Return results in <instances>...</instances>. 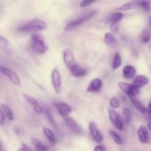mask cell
<instances>
[{
	"label": "cell",
	"mask_w": 151,
	"mask_h": 151,
	"mask_svg": "<svg viewBox=\"0 0 151 151\" xmlns=\"http://www.w3.org/2000/svg\"><path fill=\"white\" fill-rule=\"evenodd\" d=\"M123 77L126 79H131L136 75V69L131 65H126L122 70Z\"/></svg>",
	"instance_id": "cell-19"
},
{
	"label": "cell",
	"mask_w": 151,
	"mask_h": 151,
	"mask_svg": "<svg viewBox=\"0 0 151 151\" xmlns=\"http://www.w3.org/2000/svg\"><path fill=\"white\" fill-rule=\"evenodd\" d=\"M1 110L4 112V114L6 115V116H7V118L9 120H13V119H14V115H13V111H12V110L8 106H7L5 104H1Z\"/></svg>",
	"instance_id": "cell-23"
},
{
	"label": "cell",
	"mask_w": 151,
	"mask_h": 151,
	"mask_svg": "<svg viewBox=\"0 0 151 151\" xmlns=\"http://www.w3.org/2000/svg\"><path fill=\"white\" fill-rule=\"evenodd\" d=\"M149 81H150V80L145 75H137L134 78L132 84H134L135 86L140 88L147 85L149 83Z\"/></svg>",
	"instance_id": "cell-15"
},
{
	"label": "cell",
	"mask_w": 151,
	"mask_h": 151,
	"mask_svg": "<svg viewBox=\"0 0 151 151\" xmlns=\"http://www.w3.org/2000/svg\"><path fill=\"white\" fill-rule=\"evenodd\" d=\"M123 16L124 14L122 13H121V12H116V13H114L111 17V23L117 24L123 18Z\"/></svg>",
	"instance_id": "cell-26"
},
{
	"label": "cell",
	"mask_w": 151,
	"mask_h": 151,
	"mask_svg": "<svg viewBox=\"0 0 151 151\" xmlns=\"http://www.w3.org/2000/svg\"><path fill=\"white\" fill-rule=\"evenodd\" d=\"M140 38H141L142 42L144 44H147V43L150 42L151 39V30L150 29H144L142 32L141 35H140Z\"/></svg>",
	"instance_id": "cell-22"
},
{
	"label": "cell",
	"mask_w": 151,
	"mask_h": 151,
	"mask_svg": "<svg viewBox=\"0 0 151 151\" xmlns=\"http://www.w3.org/2000/svg\"><path fill=\"white\" fill-rule=\"evenodd\" d=\"M109 134H110L111 137L113 139L114 142L116 144H117V145H122V144H123V140H122V139L121 138L120 136H119V134H116L115 131H109Z\"/></svg>",
	"instance_id": "cell-25"
},
{
	"label": "cell",
	"mask_w": 151,
	"mask_h": 151,
	"mask_svg": "<svg viewBox=\"0 0 151 151\" xmlns=\"http://www.w3.org/2000/svg\"><path fill=\"white\" fill-rule=\"evenodd\" d=\"M97 13V10H93L89 11L88 13H85L83 16H81L80 17H78V19H77L76 20L72 21V22H69V23L66 24V26L65 27V30H72L75 28H76L77 27L80 26V25L82 24L83 23H84L85 22H86L87 20L90 19L91 18H92L93 16H95Z\"/></svg>",
	"instance_id": "cell-3"
},
{
	"label": "cell",
	"mask_w": 151,
	"mask_h": 151,
	"mask_svg": "<svg viewBox=\"0 0 151 151\" xmlns=\"http://www.w3.org/2000/svg\"><path fill=\"white\" fill-rule=\"evenodd\" d=\"M51 81L56 94H60L62 92V79L60 73L58 69H54L52 71Z\"/></svg>",
	"instance_id": "cell-4"
},
{
	"label": "cell",
	"mask_w": 151,
	"mask_h": 151,
	"mask_svg": "<svg viewBox=\"0 0 151 151\" xmlns=\"http://www.w3.org/2000/svg\"><path fill=\"white\" fill-rule=\"evenodd\" d=\"M88 128H89L90 135L92 137L93 140L97 143H101L103 140V136L97 125L94 122H91L89 123Z\"/></svg>",
	"instance_id": "cell-9"
},
{
	"label": "cell",
	"mask_w": 151,
	"mask_h": 151,
	"mask_svg": "<svg viewBox=\"0 0 151 151\" xmlns=\"http://www.w3.org/2000/svg\"><path fill=\"white\" fill-rule=\"evenodd\" d=\"M148 109L151 111V101L149 103V104H148Z\"/></svg>",
	"instance_id": "cell-41"
},
{
	"label": "cell",
	"mask_w": 151,
	"mask_h": 151,
	"mask_svg": "<svg viewBox=\"0 0 151 151\" xmlns=\"http://www.w3.org/2000/svg\"><path fill=\"white\" fill-rule=\"evenodd\" d=\"M94 151H106V148L104 145H97L94 147Z\"/></svg>",
	"instance_id": "cell-37"
},
{
	"label": "cell",
	"mask_w": 151,
	"mask_h": 151,
	"mask_svg": "<svg viewBox=\"0 0 151 151\" xmlns=\"http://www.w3.org/2000/svg\"><path fill=\"white\" fill-rule=\"evenodd\" d=\"M130 100H131V103L134 104V106H135L136 108H137V109H138L139 111L140 112H142L143 111H144V109H145V107L144 106H143L142 103H141V102L139 101V100H138L137 99H135L134 97H130Z\"/></svg>",
	"instance_id": "cell-27"
},
{
	"label": "cell",
	"mask_w": 151,
	"mask_h": 151,
	"mask_svg": "<svg viewBox=\"0 0 151 151\" xmlns=\"http://www.w3.org/2000/svg\"><path fill=\"white\" fill-rule=\"evenodd\" d=\"M18 151H32V149L29 148L27 145L25 144H22V147L18 150Z\"/></svg>",
	"instance_id": "cell-35"
},
{
	"label": "cell",
	"mask_w": 151,
	"mask_h": 151,
	"mask_svg": "<svg viewBox=\"0 0 151 151\" xmlns=\"http://www.w3.org/2000/svg\"><path fill=\"white\" fill-rule=\"evenodd\" d=\"M47 28V24L45 22L39 19H33V20L29 21L25 23L22 24V25L18 27V31L24 33H36V32L42 31Z\"/></svg>",
	"instance_id": "cell-1"
},
{
	"label": "cell",
	"mask_w": 151,
	"mask_h": 151,
	"mask_svg": "<svg viewBox=\"0 0 151 151\" xmlns=\"http://www.w3.org/2000/svg\"><path fill=\"white\" fill-rule=\"evenodd\" d=\"M45 114H46V116H47V119H49V121H50V122H51L52 125H53V126L55 127V128H57V125H56L55 122L54 121V119H53L52 118V114L51 112L50 111L48 110V109H45Z\"/></svg>",
	"instance_id": "cell-31"
},
{
	"label": "cell",
	"mask_w": 151,
	"mask_h": 151,
	"mask_svg": "<svg viewBox=\"0 0 151 151\" xmlns=\"http://www.w3.org/2000/svg\"><path fill=\"white\" fill-rule=\"evenodd\" d=\"M69 71H70L71 74L75 78H82V77L86 75L87 74L86 69L84 68H81L78 64H77L75 67L71 69Z\"/></svg>",
	"instance_id": "cell-18"
},
{
	"label": "cell",
	"mask_w": 151,
	"mask_h": 151,
	"mask_svg": "<svg viewBox=\"0 0 151 151\" xmlns=\"http://www.w3.org/2000/svg\"><path fill=\"white\" fill-rule=\"evenodd\" d=\"M63 120L66 122L67 126L69 127L74 133H75V134H82V128H81V126H80L72 118H71L70 116H68L63 118Z\"/></svg>",
	"instance_id": "cell-13"
},
{
	"label": "cell",
	"mask_w": 151,
	"mask_h": 151,
	"mask_svg": "<svg viewBox=\"0 0 151 151\" xmlns=\"http://www.w3.org/2000/svg\"><path fill=\"white\" fill-rule=\"evenodd\" d=\"M102 86H103V83H102L101 80L99 78H95V79L92 80L88 84L86 88V91L90 93H97L101 90Z\"/></svg>",
	"instance_id": "cell-12"
},
{
	"label": "cell",
	"mask_w": 151,
	"mask_h": 151,
	"mask_svg": "<svg viewBox=\"0 0 151 151\" xmlns=\"http://www.w3.org/2000/svg\"><path fill=\"white\" fill-rule=\"evenodd\" d=\"M43 133H44V136L46 137V138L50 142V143L55 145L58 142V139L56 138V137L55 136V134H53L52 131L48 128H43Z\"/></svg>",
	"instance_id": "cell-21"
},
{
	"label": "cell",
	"mask_w": 151,
	"mask_h": 151,
	"mask_svg": "<svg viewBox=\"0 0 151 151\" xmlns=\"http://www.w3.org/2000/svg\"><path fill=\"white\" fill-rule=\"evenodd\" d=\"M140 7L143 9V10L145 12H150L151 10L150 4L148 1H141V3H140Z\"/></svg>",
	"instance_id": "cell-30"
},
{
	"label": "cell",
	"mask_w": 151,
	"mask_h": 151,
	"mask_svg": "<svg viewBox=\"0 0 151 151\" xmlns=\"http://www.w3.org/2000/svg\"><path fill=\"white\" fill-rule=\"evenodd\" d=\"M140 3H141V1H136V0L128 1V2L124 4L123 5L117 7L116 10H121V11H125V10H133V9L138 8V7H140Z\"/></svg>",
	"instance_id": "cell-16"
},
{
	"label": "cell",
	"mask_w": 151,
	"mask_h": 151,
	"mask_svg": "<svg viewBox=\"0 0 151 151\" xmlns=\"http://www.w3.org/2000/svg\"><path fill=\"white\" fill-rule=\"evenodd\" d=\"M13 131H14V133L16 134H19V128H17V127H15L14 128V130H13Z\"/></svg>",
	"instance_id": "cell-38"
},
{
	"label": "cell",
	"mask_w": 151,
	"mask_h": 151,
	"mask_svg": "<svg viewBox=\"0 0 151 151\" xmlns=\"http://www.w3.org/2000/svg\"><path fill=\"white\" fill-rule=\"evenodd\" d=\"M121 64H122V58H121L120 54L119 52H116L114 58L113 63H112V69L114 70H116L118 68L120 67Z\"/></svg>",
	"instance_id": "cell-24"
},
{
	"label": "cell",
	"mask_w": 151,
	"mask_h": 151,
	"mask_svg": "<svg viewBox=\"0 0 151 151\" xmlns=\"http://www.w3.org/2000/svg\"><path fill=\"white\" fill-rule=\"evenodd\" d=\"M94 2V1H89V0H84V1H81V3H80V6H81V7H87V6L90 5V4H93Z\"/></svg>",
	"instance_id": "cell-33"
},
{
	"label": "cell",
	"mask_w": 151,
	"mask_h": 151,
	"mask_svg": "<svg viewBox=\"0 0 151 151\" xmlns=\"http://www.w3.org/2000/svg\"><path fill=\"white\" fill-rule=\"evenodd\" d=\"M119 87L121 88L122 91H123L125 94L131 97H134L139 94L140 90L138 87L135 86L134 84H130L125 82H119Z\"/></svg>",
	"instance_id": "cell-7"
},
{
	"label": "cell",
	"mask_w": 151,
	"mask_h": 151,
	"mask_svg": "<svg viewBox=\"0 0 151 151\" xmlns=\"http://www.w3.org/2000/svg\"><path fill=\"white\" fill-rule=\"evenodd\" d=\"M111 30L112 31V32H114V33H116V32H118V30H119V28H118V24H111V27H110Z\"/></svg>",
	"instance_id": "cell-36"
},
{
	"label": "cell",
	"mask_w": 151,
	"mask_h": 151,
	"mask_svg": "<svg viewBox=\"0 0 151 151\" xmlns=\"http://www.w3.org/2000/svg\"><path fill=\"white\" fill-rule=\"evenodd\" d=\"M109 116L111 122L114 125L116 129L122 131L124 127L123 121L116 111L113 109H109Z\"/></svg>",
	"instance_id": "cell-6"
},
{
	"label": "cell",
	"mask_w": 151,
	"mask_h": 151,
	"mask_svg": "<svg viewBox=\"0 0 151 151\" xmlns=\"http://www.w3.org/2000/svg\"><path fill=\"white\" fill-rule=\"evenodd\" d=\"M63 59L66 67L70 70L73 67H75L78 63L75 62V57L72 50L69 48H66L63 52Z\"/></svg>",
	"instance_id": "cell-8"
},
{
	"label": "cell",
	"mask_w": 151,
	"mask_h": 151,
	"mask_svg": "<svg viewBox=\"0 0 151 151\" xmlns=\"http://www.w3.org/2000/svg\"><path fill=\"white\" fill-rule=\"evenodd\" d=\"M142 113L145 116L146 119L149 121V122H151V111L149 110L148 109H145L144 111H143Z\"/></svg>",
	"instance_id": "cell-32"
},
{
	"label": "cell",
	"mask_w": 151,
	"mask_h": 151,
	"mask_svg": "<svg viewBox=\"0 0 151 151\" xmlns=\"http://www.w3.org/2000/svg\"><path fill=\"white\" fill-rule=\"evenodd\" d=\"M31 47L38 54H44L49 50L48 45L46 44L44 37L37 33L32 34L31 36Z\"/></svg>",
	"instance_id": "cell-2"
},
{
	"label": "cell",
	"mask_w": 151,
	"mask_h": 151,
	"mask_svg": "<svg viewBox=\"0 0 151 151\" xmlns=\"http://www.w3.org/2000/svg\"><path fill=\"white\" fill-rule=\"evenodd\" d=\"M123 119L124 122L126 125L129 124L131 120V113L129 109H123Z\"/></svg>",
	"instance_id": "cell-28"
},
{
	"label": "cell",
	"mask_w": 151,
	"mask_h": 151,
	"mask_svg": "<svg viewBox=\"0 0 151 151\" xmlns=\"http://www.w3.org/2000/svg\"><path fill=\"white\" fill-rule=\"evenodd\" d=\"M6 115L4 114V112L2 111H0V122H1V125L3 126L4 124V122H5V119H6Z\"/></svg>",
	"instance_id": "cell-34"
},
{
	"label": "cell",
	"mask_w": 151,
	"mask_h": 151,
	"mask_svg": "<svg viewBox=\"0 0 151 151\" xmlns=\"http://www.w3.org/2000/svg\"><path fill=\"white\" fill-rule=\"evenodd\" d=\"M23 97H24L25 100L28 102V103H30L31 105L33 107L34 110L36 112L37 114H41L43 112V109L41 107V105L38 103V102L35 100L34 97H32V96L29 95V94H23Z\"/></svg>",
	"instance_id": "cell-14"
},
{
	"label": "cell",
	"mask_w": 151,
	"mask_h": 151,
	"mask_svg": "<svg viewBox=\"0 0 151 151\" xmlns=\"http://www.w3.org/2000/svg\"><path fill=\"white\" fill-rule=\"evenodd\" d=\"M137 136L139 140L141 143L147 144L150 141V136H149L148 130L145 125H141L137 130Z\"/></svg>",
	"instance_id": "cell-11"
},
{
	"label": "cell",
	"mask_w": 151,
	"mask_h": 151,
	"mask_svg": "<svg viewBox=\"0 0 151 151\" xmlns=\"http://www.w3.org/2000/svg\"><path fill=\"white\" fill-rule=\"evenodd\" d=\"M149 23H150V25L151 26V16L150 17V20H149Z\"/></svg>",
	"instance_id": "cell-42"
},
{
	"label": "cell",
	"mask_w": 151,
	"mask_h": 151,
	"mask_svg": "<svg viewBox=\"0 0 151 151\" xmlns=\"http://www.w3.org/2000/svg\"><path fill=\"white\" fill-rule=\"evenodd\" d=\"M35 151H42V150H35Z\"/></svg>",
	"instance_id": "cell-43"
},
{
	"label": "cell",
	"mask_w": 151,
	"mask_h": 151,
	"mask_svg": "<svg viewBox=\"0 0 151 151\" xmlns=\"http://www.w3.org/2000/svg\"><path fill=\"white\" fill-rule=\"evenodd\" d=\"M147 128H148L149 131L151 132V122H149V123L147 124Z\"/></svg>",
	"instance_id": "cell-39"
},
{
	"label": "cell",
	"mask_w": 151,
	"mask_h": 151,
	"mask_svg": "<svg viewBox=\"0 0 151 151\" xmlns=\"http://www.w3.org/2000/svg\"><path fill=\"white\" fill-rule=\"evenodd\" d=\"M55 106L58 113L63 118L68 116L72 111V109L69 104L66 103H55Z\"/></svg>",
	"instance_id": "cell-10"
},
{
	"label": "cell",
	"mask_w": 151,
	"mask_h": 151,
	"mask_svg": "<svg viewBox=\"0 0 151 151\" xmlns=\"http://www.w3.org/2000/svg\"><path fill=\"white\" fill-rule=\"evenodd\" d=\"M0 70H1V74L4 75L5 76H7L9 78L10 81L13 83V84H15L17 86H21L22 85V82H21V80L19 78V77L16 75V72H13V70H11L10 69H9L7 66H4V65H1V67H0Z\"/></svg>",
	"instance_id": "cell-5"
},
{
	"label": "cell",
	"mask_w": 151,
	"mask_h": 151,
	"mask_svg": "<svg viewBox=\"0 0 151 151\" xmlns=\"http://www.w3.org/2000/svg\"><path fill=\"white\" fill-rule=\"evenodd\" d=\"M30 141L32 145L36 148V150H39L42 151L49 150V147H47L45 144H44L42 142L40 141L39 139H38L35 138V137H32Z\"/></svg>",
	"instance_id": "cell-20"
},
{
	"label": "cell",
	"mask_w": 151,
	"mask_h": 151,
	"mask_svg": "<svg viewBox=\"0 0 151 151\" xmlns=\"http://www.w3.org/2000/svg\"><path fill=\"white\" fill-rule=\"evenodd\" d=\"M104 41L109 47L116 48L118 47V42L111 32H106L104 35Z\"/></svg>",
	"instance_id": "cell-17"
},
{
	"label": "cell",
	"mask_w": 151,
	"mask_h": 151,
	"mask_svg": "<svg viewBox=\"0 0 151 151\" xmlns=\"http://www.w3.org/2000/svg\"><path fill=\"white\" fill-rule=\"evenodd\" d=\"M109 104L110 106L111 107V109H116L120 106V102H119V99L116 97H113L110 99L109 100Z\"/></svg>",
	"instance_id": "cell-29"
},
{
	"label": "cell",
	"mask_w": 151,
	"mask_h": 151,
	"mask_svg": "<svg viewBox=\"0 0 151 151\" xmlns=\"http://www.w3.org/2000/svg\"><path fill=\"white\" fill-rule=\"evenodd\" d=\"M0 151H4V147H3L2 142H1V145H0Z\"/></svg>",
	"instance_id": "cell-40"
}]
</instances>
